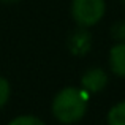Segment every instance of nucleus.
<instances>
[{"instance_id":"nucleus-10","label":"nucleus","mask_w":125,"mask_h":125,"mask_svg":"<svg viewBox=\"0 0 125 125\" xmlns=\"http://www.w3.org/2000/svg\"><path fill=\"white\" fill-rule=\"evenodd\" d=\"M3 2H18V0H3Z\"/></svg>"},{"instance_id":"nucleus-4","label":"nucleus","mask_w":125,"mask_h":125,"mask_svg":"<svg viewBox=\"0 0 125 125\" xmlns=\"http://www.w3.org/2000/svg\"><path fill=\"white\" fill-rule=\"evenodd\" d=\"M109 67L116 76L125 78V41H120L111 48Z\"/></svg>"},{"instance_id":"nucleus-3","label":"nucleus","mask_w":125,"mask_h":125,"mask_svg":"<svg viewBox=\"0 0 125 125\" xmlns=\"http://www.w3.org/2000/svg\"><path fill=\"white\" fill-rule=\"evenodd\" d=\"M108 84V74L101 68H90L83 74L81 85L87 94H97L101 92Z\"/></svg>"},{"instance_id":"nucleus-11","label":"nucleus","mask_w":125,"mask_h":125,"mask_svg":"<svg viewBox=\"0 0 125 125\" xmlns=\"http://www.w3.org/2000/svg\"><path fill=\"white\" fill-rule=\"evenodd\" d=\"M122 2H124V5H125V0H122Z\"/></svg>"},{"instance_id":"nucleus-2","label":"nucleus","mask_w":125,"mask_h":125,"mask_svg":"<svg viewBox=\"0 0 125 125\" xmlns=\"http://www.w3.org/2000/svg\"><path fill=\"white\" fill-rule=\"evenodd\" d=\"M106 3L104 0H73L71 14L81 27H92L104 16Z\"/></svg>"},{"instance_id":"nucleus-5","label":"nucleus","mask_w":125,"mask_h":125,"mask_svg":"<svg viewBox=\"0 0 125 125\" xmlns=\"http://www.w3.org/2000/svg\"><path fill=\"white\" fill-rule=\"evenodd\" d=\"M71 51L74 54H84L89 51L90 48V37L87 32H76L71 37V44H70Z\"/></svg>"},{"instance_id":"nucleus-8","label":"nucleus","mask_w":125,"mask_h":125,"mask_svg":"<svg viewBox=\"0 0 125 125\" xmlns=\"http://www.w3.org/2000/svg\"><path fill=\"white\" fill-rule=\"evenodd\" d=\"M10 94H11V87H10V83L5 79V78L0 76V109L6 104L10 98Z\"/></svg>"},{"instance_id":"nucleus-1","label":"nucleus","mask_w":125,"mask_h":125,"mask_svg":"<svg viewBox=\"0 0 125 125\" xmlns=\"http://www.w3.org/2000/svg\"><path fill=\"white\" fill-rule=\"evenodd\" d=\"M87 111V92L78 87H65L52 100V114L62 124H74Z\"/></svg>"},{"instance_id":"nucleus-7","label":"nucleus","mask_w":125,"mask_h":125,"mask_svg":"<svg viewBox=\"0 0 125 125\" xmlns=\"http://www.w3.org/2000/svg\"><path fill=\"white\" fill-rule=\"evenodd\" d=\"M8 125H44V122L35 116H19L8 122Z\"/></svg>"},{"instance_id":"nucleus-9","label":"nucleus","mask_w":125,"mask_h":125,"mask_svg":"<svg viewBox=\"0 0 125 125\" xmlns=\"http://www.w3.org/2000/svg\"><path fill=\"white\" fill-rule=\"evenodd\" d=\"M113 37L117 38L119 41H125V21L117 22L113 27Z\"/></svg>"},{"instance_id":"nucleus-6","label":"nucleus","mask_w":125,"mask_h":125,"mask_svg":"<svg viewBox=\"0 0 125 125\" xmlns=\"http://www.w3.org/2000/svg\"><path fill=\"white\" fill-rule=\"evenodd\" d=\"M108 125H125V101L114 104L108 113Z\"/></svg>"}]
</instances>
